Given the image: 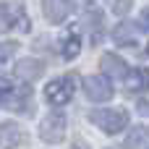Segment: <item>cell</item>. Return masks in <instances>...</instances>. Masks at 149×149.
<instances>
[{"mask_svg": "<svg viewBox=\"0 0 149 149\" xmlns=\"http://www.w3.org/2000/svg\"><path fill=\"white\" fill-rule=\"evenodd\" d=\"M73 89H76V84H73L71 76L52 79V81L45 86V100H47L50 105H55V107H63V105H68V102L73 100Z\"/></svg>", "mask_w": 149, "mask_h": 149, "instance_id": "3", "label": "cell"}, {"mask_svg": "<svg viewBox=\"0 0 149 149\" xmlns=\"http://www.w3.org/2000/svg\"><path fill=\"white\" fill-rule=\"evenodd\" d=\"M89 118H92L94 126H100L110 136L120 134L128 126V113L126 110H94V113H89Z\"/></svg>", "mask_w": 149, "mask_h": 149, "instance_id": "2", "label": "cell"}, {"mask_svg": "<svg viewBox=\"0 0 149 149\" xmlns=\"http://www.w3.org/2000/svg\"><path fill=\"white\" fill-rule=\"evenodd\" d=\"M113 42L118 47H134V45H139V26L131 24V21H120L113 29Z\"/></svg>", "mask_w": 149, "mask_h": 149, "instance_id": "7", "label": "cell"}, {"mask_svg": "<svg viewBox=\"0 0 149 149\" xmlns=\"http://www.w3.org/2000/svg\"><path fill=\"white\" fill-rule=\"evenodd\" d=\"M100 68L105 76H113V79H126L128 76V65L123 58H118L115 52H105L102 60H100Z\"/></svg>", "mask_w": 149, "mask_h": 149, "instance_id": "9", "label": "cell"}, {"mask_svg": "<svg viewBox=\"0 0 149 149\" xmlns=\"http://www.w3.org/2000/svg\"><path fill=\"white\" fill-rule=\"evenodd\" d=\"M84 16H86V21L92 24V29H94V31H102V29H105V18H102V10H100L94 3H86V5H84Z\"/></svg>", "mask_w": 149, "mask_h": 149, "instance_id": "14", "label": "cell"}, {"mask_svg": "<svg viewBox=\"0 0 149 149\" xmlns=\"http://www.w3.org/2000/svg\"><path fill=\"white\" fill-rule=\"evenodd\" d=\"M3 107L10 110V113H24L29 107V100H31V89L29 84H18V79H8L3 76Z\"/></svg>", "mask_w": 149, "mask_h": 149, "instance_id": "1", "label": "cell"}, {"mask_svg": "<svg viewBox=\"0 0 149 149\" xmlns=\"http://www.w3.org/2000/svg\"><path fill=\"white\" fill-rule=\"evenodd\" d=\"M42 71H45V65L39 63V60H34V58H26V60H18L16 63V79H21V81H34V79H39L42 76Z\"/></svg>", "mask_w": 149, "mask_h": 149, "instance_id": "10", "label": "cell"}, {"mask_svg": "<svg viewBox=\"0 0 149 149\" xmlns=\"http://www.w3.org/2000/svg\"><path fill=\"white\" fill-rule=\"evenodd\" d=\"M60 50H63V58H65V60H73V58L81 52V31H79V26H71V29H68V34L63 37Z\"/></svg>", "mask_w": 149, "mask_h": 149, "instance_id": "11", "label": "cell"}, {"mask_svg": "<svg viewBox=\"0 0 149 149\" xmlns=\"http://www.w3.org/2000/svg\"><path fill=\"white\" fill-rule=\"evenodd\" d=\"M13 47H16L13 42H3V63H8V60H10V52H13Z\"/></svg>", "mask_w": 149, "mask_h": 149, "instance_id": "17", "label": "cell"}, {"mask_svg": "<svg viewBox=\"0 0 149 149\" xmlns=\"http://www.w3.org/2000/svg\"><path fill=\"white\" fill-rule=\"evenodd\" d=\"M84 94L92 102H107L113 100V84L107 76H84Z\"/></svg>", "mask_w": 149, "mask_h": 149, "instance_id": "5", "label": "cell"}, {"mask_svg": "<svg viewBox=\"0 0 149 149\" xmlns=\"http://www.w3.org/2000/svg\"><path fill=\"white\" fill-rule=\"evenodd\" d=\"M39 136L47 144H60L65 136V118L60 113H50L39 120Z\"/></svg>", "mask_w": 149, "mask_h": 149, "instance_id": "4", "label": "cell"}, {"mask_svg": "<svg viewBox=\"0 0 149 149\" xmlns=\"http://www.w3.org/2000/svg\"><path fill=\"white\" fill-rule=\"evenodd\" d=\"M107 3V8L113 10V13H118V16H126L128 10H131V5H134V0H105Z\"/></svg>", "mask_w": 149, "mask_h": 149, "instance_id": "15", "label": "cell"}, {"mask_svg": "<svg viewBox=\"0 0 149 149\" xmlns=\"http://www.w3.org/2000/svg\"><path fill=\"white\" fill-rule=\"evenodd\" d=\"M141 55H147V58H149V42H147V47H144V52H141Z\"/></svg>", "mask_w": 149, "mask_h": 149, "instance_id": "20", "label": "cell"}, {"mask_svg": "<svg viewBox=\"0 0 149 149\" xmlns=\"http://www.w3.org/2000/svg\"><path fill=\"white\" fill-rule=\"evenodd\" d=\"M123 86L128 92H149V71L144 68H136V71H128V76L123 79Z\"/></svg>", "mask_w": 149, "mask_h": 149, "instance_id": "12", "label": "cell"}, {"mask_svg": "<svg viewBox=\"0 0 149 149\" xmlns=\"http://www.w3.org/2000/svg\"><path fill=\"white\" fill-rule=\"evenodd\" d=\"M147 136H149V131L144 128V126H139V128H134V131H131V136H128V141H126V144H128V147H139Z\"/></svg>", "mask_w": 149, "mask_h": 149, "instance_id": "16", "label": "cell"}, {"mask_svg": "<svg viewBox=\"0 0 149 149\" xmlns=\"http://www.w3.org/2000/svg\"><path fill=\"white\" fill-rule=\"evenodd\" d=\"M139 110H141V113H149V102H147V100L139 102Z\"/></svg>", "mask_w": 149, "mask_h": 149, "instance_id": "19", "label": "cell"}, {"mask_svg": "<svg viewBox=\"0 0 149 149\" xmlns=\"http://www.w3.org/2000/svg\"><path fill=\"white\" fill-rule=\"evenodd\" d=\"M141 24L149 29V8H144V10H141Z\"/></svg>", "mask_w": 149, "mask_h": 149, "instance_id": "18", "label": "cell"}, {"mask_svg": "<svg viewBox=\"0 0 149 149\" xmlns=\"http://www.w3.org/2000/svg\"><path fill=\"white\" fill-rule=\"evenodd\" d=\"M3 29L5 31H29V16L21 5H10V3H3Z\"/></svg>", "mask_w": 149, "mask_h": 149, "instance_id": "6", "label": "cell"}, {"mask_svg": "<svg viewBox=\"0 0 149 149\" xmlns=\"http://www.w3.org/2000/svg\"><path fill=\"white\" fill-rule=\"evenodd\" d=\"M0 131H3V149H13L24 141V131L16 123H10V120H5Z\"/></svg>", "mask_w": 149, "mask_h": 149, "instance_id": "13", "label": "cell"}, {"mask_svg": "<svg viewBox=\"0 0 149 149\" xmlns=\"http://www.w3.org/2000/svg\"><path fill=\"white\" fill-rule=\"evenodd\" d=\"M42 8H45L47 21L60 24V21H65L68 13L73 10V0H42Z\"/></svg>", "mask_w": 149, "mask_h": 149, "instance_id": "8", "label": "cell"}]
</instances>
